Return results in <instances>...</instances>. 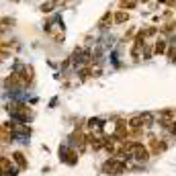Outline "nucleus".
I'll return each instance as SVG.
<instances>
[{
    "label": "nucleus",
    "instance_id": "f257e3e1",
    "mask_svg": "<svg viewBox=\"0 0 176 176\" xmlns=\"http://www.w3.org/2000/svg\"><path fill=\"white\" fill-rule=\"evenodd\" d=\"M100 170L104 172V174H111V176H119L123 174V172L127 170V164H125V160L123 158H109V160L103 162V166H100Z\"/></svg>",
    "mask_w": 176,
    "mask_h": 176
},
{
    "label": "nucleus",
    "instance_id": "f03ea898",
    "mask_svg": "<svg viewBox=\"0 0 176 176\" xmlns=\"http://www.w3.org/2000/svg\"><path fill=\"white\" fill-rule=\"evenodd\" d=\"M6 111H8L10 115L19 117V119H31V117H33V111H31L25 103H12V104L6 107Z\"/></svg>",
    "mask_w": 176,
    "mask_h": 176
},
{
    "label": "nucleus",
    "instance_id": "7ed1b4c3",
    "mask_svg": "<svg viewBox=\"0 0 176 176\" xmlns=\"http://www.w3.org/2000/svg\"><path fill=\"white\" fill-rule=\"evenodd\" d=\"M16 74H19L23 86H33V82H35V70H33V66H21V70Z\"/></svg>",
    "mask_w": 176,
    "mask_h": 176
},
{
    "label": "nucleus",
    "instance_id": "20e7f679",
    "mask_svg": "<svg viewBox=\"0 0 176 176\" xmlns=\"http://www.w3.org/2000/svg\"><path fill=\"white\" fill-rule=\"evenodd\" d=\"M168 150V141L166 139H158V137L150 135V154L158 156V154H164Z\"/></svg>",
    "mask_w": 176,
    "mask_h": 176
},
{
    "label": "nucleus",
    "instance_id": "39448f33",
    "mask_svg": "<svg viewBox=\"0 0 176 176\" xmlns=\"http://www.w3.org/2000/svg\"><path fill=\"white\" fill-rule=\"evenodd\" d=\"M4 88H6V90H19V88H23V82H21L19 74L10 72L8 76L4 78Z\"/></svg>",
    "mask_w": 176,
    "mask_h": 176
},
{
    "label": "nucleus",
    "instance_id": "423d86ee",
    "mask_svg": "<svg viewBox=\"0 0 176 176\" xmlns=\"http://www.w3.org/2000/svg\"><path fill=\"white\" fill-rule=\"evenodd\" d=\"M62 160L68 164V166H74L76 162H78V156H76V150L74 147H62Z\"/></svg>",
    "mask_w": 176,
    "mask_h": 176
},
{
    "label": "nucleus",
    "instance_id": "0eeeda50",
    "mask_svg": "<svg viewBox=\"0 0 176 176\" xmlns=\"http://www.w3.org/2000/svg\"><path fill=\"white\" fill-rule=\"evenodd\" d=\"M10 160H12L16 166H19V170H27V168H29V162H27V158H25L23 152H12Z\"/></svg>",
    "mask_w": 176,
    "mask_h": 176
},
{
    "label": "nucleus",
    "instance_id": "6e6552de",
    "mask_svg": "<svg viewBox=\"0 0 176 176\" xmlns=\"http://www.w3.org/2000/svg\"><path fill=\"white\" fill-rule=\"evenodd\" d=\"M10 170H12V162H10V158L0 156V176H6Z\"/></svg>",
    "mask_w": 176,
    "mask_h": 176
},
{
    "label": "nucleus",
    "instance_id": "1a4fd4ad",
    "mask_svg": "<svg viewBox=\"0 0 176 176\" xmlns=\"http://www.w3.org/2000/svg\"><path fill=\"white\" fill-rule=\"evenodd\" d=\"M113 21H115V25H125V23H129V12L127 10H121L119 8L115 15H113Z\"/></svg>",
    "mask_w": 176,
    "mask_h": 176
},
{
    "label": "nucleus",
    "instance_id": "9d476101",
    "mask_svg": "<svg viewBox=\"0 0 176 176\" xmlns=\"http://www.w3.org/2000/svg\"><path fill=\"white\" fill-rule=\"evenodd\" d=\"M15 139V135H12V131L10 129H6L4 125H0V143L4 146V143H10Z\"/></svg>",
    "mask_w": 176,
    "mask_h": 176
},
{
    "label": "nucleus",
    "instance_id": "9b49d317",
    "mask_svg": "<svg viewBox=\"0 0 176 176\" xmlns=\"http://www.w3.org/2000/svg\"><path fill=\"white\" fill-rule=\"evenodd\" d=\"M139 6V0H119V8L121 10H135Z\"/></svg>",
    "mask_w": 176,
    "mask_h": 176
},
{
    "label": "nucleus",
    "instance_id": "f8f14e48",
    "mask_svg": "<svg viewBox=\"0 0 176 176\" xmlns=\"http://www.w3.org/2000/svg\"><path fill=\"white\" fill-rule=\"evenodd\" d=\"M168 49V41L166 39H158L156 43H154V53L156 55H164Z\"/></svg>",
    "mask_w": 176,
    "mask_h": 176
},
{
    "label": "nucleus",
    "instance_id": "ddd939ff",
    "mask_svg": "<svg viewBox=\"0 0 176 176\" xmlns=\"http://www.w3.org/2000/svg\"><path fill=\"white\" fill-rule=\"evenodd\" d=\"M158 31H160V33H164V35H170L172 31H176V21H166V23L162 25Z\"/></svg>",
    "mask_w": 176,
    "mask_h": 176
},
{
    "label": "nucleus",
    "instance_id": "4468645a",
    "mask_svg": "<svg viewBox=\"0 0 176 176\" xmlns=\"http://www.w3.org/2000/svg\"><path fill=\"white\" fill-rule=\"evenodd\" d=\"M111 21H113V15H111V12H104L103 19L98 21V27H103V29H104L107 25H111Z\"/></svg>",
    "mask_w": 176,
    "mask_h": 176
},
{
    "label": "nucleus",
    "instance_id": "2eb2a0df",
    "mask_svg": "<svg viewBox=\"0 0 176 176\" xmlns=\"http://www.w3.org/2000/svg\"><path fill=\"white\" fill-rule=\"evenodd\" d=\"M55 4H58V0H53V2H43V4H41V12H51V10L55 8Z\"/></svg>",
    "mask_w": 176,
    "mask_h": 176
},
{
    "label": "nucleus",
    "instance_id": "dca6fc26",
    "mask_svg": "<svg viewBox=\"0 0 176 176\" xmlns=\"http://www.w3.org/2000/svg\"><path fill=\"white\" fill-rule=\"evenodd\" d=\"M152 53H154V47H152V45H146V43H143V58L150 59V58H152Z\"/></svg>",
    "mask_w": 176,
    "mask_h": 176
},
{
    "label": "nucleus",
    "instance_id": "f3484780",
    "mask_svg": "<svg viewBox=\"0 0 176 176\" xmlns=\"http://www.w3.org/2000/svg\"><path fill=\"white\" fill-rule=\"evenodd\" d=\"M170 135H176V121L170 125Z\"/></svg>",
    "mask_w": 176,
    "mask_h": 176
},
{
    "label": "nucleus",
    "instance_id": "a211bd4d",
    "mask_svg": "<svg viewBox=\"0 0 176 176\" xmlns=\"http://www.w3.org/2000/svg\"><path fill=\"white\" fill-rule=\"evenodd\" d=\"M139 2H150V0H139Z\"/></svg>",
    "mask_w": 176,
    "mask_h": 176
}]
</instances>
